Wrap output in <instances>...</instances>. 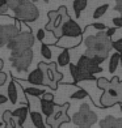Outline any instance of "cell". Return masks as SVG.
<instances>
[{
  "instance_id": "26",
  "label": "cell",
  "mask_w": 122,
  "mask_h": 128,
  "mask_svg": "<svg viewBox=\"0 0 122 128\" xmlns=\"http://www.w3.org/2000/svg\"><path fill=\"white\" fill-rule=\"evenodd\" d=\"M108 9H109V4H102L100 7H97L93 12V18H100V17H102L108 12Z\"/></svg>"
},
{
  "instance_id": "17",
  "label": "cell",
  "mask_w": 122,
  "mask_h": 128,
  "mask_svg": "<svg viewBox=\"0 0 122 128\" xmlns=\"http://www.w3.org/2000/svg\"><path fill=\"white\" fill-rule=\"evenodd\" d=\"M3 123H4V128H16L17 126V120H15L12 112L7 110L3 112Z\"/></svg>"
},
{
  "instance_id": "5",
  "label": "cell",
  "mask_w": 122,
  "mask_h": 128,
  "mask_svg": "<svg viewBox=\"0 0 122 128\" xmlns=\"http://www.w3.org/2000/svg\"><path fill=\"white\" fill-rule=\"evenodd\" d=\"M34 44V36L32 32H22L17 36L7 47L11 52H24L28 50H32Z\"/></svg>"
},
{
  "instance_id": "24",
  "label": "cell",
  "mask_w": 122,
  "mask_h": 128,
  "mask_svg": "<svg viewBox=\"0 0 122 128\" xmlns=\"http://www.w3.org/2000/svg\"><path fill=\"white\" fill-rule=\"evenodd\" d=\"M41 55H42V58H45L46 60H51L53 59V51H51V47L50 46H47L46 43H42L41 44Z\"/></svg>"
},
{
  "instance_id": "37",
  "label": "cell",
  "mask_w": 122,
  "mask_h": 128,
  "mask_svg": "<svg viewBox=\"0 0 122 128\" xmlns=\"http://www.w3.org/2000/svg\"><path fill=\"white\" fill-rule=\"evenodd\" d=\"M9 101V98H7L5 96H0V103L2 104H4V103H7Z\"/></svg>"
},
{
  "instance_id": "36",
  "label": "cell",
  "mask_w": 122,
  "mask_h": 128,
  "mask_svg": "<svg viewBox=\"0 0 122 128\" xmlns=\"http://www.w3.org/2000/svg\"><path fill=\"white\" fill-rule=\"evenodd\" d=\"M114 9L122 14V0H117V3H115V8H114Z\"/></svg>"
},
{
  "instance_id": "14",
  "label": "cell",
  "mask_w": 122,
  "mask_h": 128,
  "mask_svg": "<svg viewBox=\"0 0 122 128\" xmlns=\"http://www.w3.org/2000/svg\"><path fill=\"white\" fill-rule=\"evenodd\" d=\"M28 114H29V108L26 106H21L19 108H16L15 111H12L13 118L17 119V124L19 126H22L25 123V120L28 118Z\"/></svg>"
},
{
  "instance_id": "10",
  "label": "cell",
  "mask_w": 122,
  "mask_h": 128,
  "mask_svg": "<svg viewBox=\"0 0 122 128\" xmlns=\"http://www.w3.org/2000/svg\"><path fill=\"white\" fill-rule=\"evenodd\" d=\"M76 66H78V68L80 69L81 72L93 74V76H95V74H97V73H101V72H102L101 66H98L95 60L89 59V58L85 56V55H81V56L79 58Z\"/></svg>"
},
{
  "instance_id": "39",
  "label": "cell",
  "mask_w": 122,
  "mask_h": 128,
  "mask_svg": "<svg viewBox=\"0 0 122 128\" xmlns=\"http://www.w3.org/2000/svg\"><path fill=\"white\" fill-rule=\"evenodd\" d=\"M37 2H38V0H32V3H37ZM43 2H46V3H49L50 0H43Z\"/></svg>"
},
{
  "instance_id": "42",
  "label": "cell",
  "mask_w": 122,
  "mask_h": 128,
  "mask_svg": "<svg viewBox=\"0 0 122 128\" xmlns=\"http://www.w3.org/2000/svg\"><path fill=\"white\" fill-rule=\"evenodd\" d=\"M121 67H122V54H121Z\"/></svg>"
},
{
  "instance_id": "8",
  "label": "cell",
  "mask_w": 122,
  "mask_h": 128,
  "mask_svg": "<svg viewBox=\"0 0 122 128\" xmlns=\"http://www.w3.org/2000/svg\"><path fill=\"white\" fill-rule=\"evenodd\" d=\"M68 107H70L68 103H65L63 106H56L55 112L51 115L50 118H47L46 123H47L51 128H59L63 123H70V122H72L67 115Z\"/></svg>"
},
{
  "instance_id": "34",
  "label": "cell",
  "mask_w": 122,
  "mask_h": 128,
  "mask_svg": "<svg viewBox=\"0 0 122 128\" xmlns=\"http://www.w3.org/2000/svg\"><path fill=\"white\" fill-rule=\"evenodd\" d=\"M8 9H9V5H8V3L2 4V5H0V14L4 16L5 13H7V10H8Z\"/></svg>"
},
{
  "instance_id": "2",
  "label": "cell",
  "mask_w": 122,
  "mask_h": 128,
  "mask_svg": "<svg viewBox=\"0 0 122 128\" xmlns=\"http://www.w3.org/2000/svg\"><path fill=\"white\" fill-rule=\"evenodd\" d=\"M47 16H49V22L46 24L45 30L53 33L55 39L60 40L62 37H63V34H62V26L70 18L68 14H67V9L62 5V7L58 9V10H51V12H49Z\"/></svg>"
},
{
  "instance_id": "38",
  "label": "cell",
  "mask_w": 122,
  "mask_h": 128,
  "mask_svg": "<svg viewBox=\"0 0 122 128\" xmlns=\"http://www.w3.org/2000/svg\"><path fill=\"white\" fill-rule=\"evenodd\" d=\"M3 68H4V60L0 59V72H3Z\"/></svg>"
},
{
  "instance_id": "43",
  "label": "cell",
  "mask_w": 122,
  "mask_h": 128,
  "mask_svg": "<svg viewBox=\"0 0 122 128\" xmlns=\"http://www.w3.org/2000/svg\"><path fill=\"white\" fill-rule=\"evenodd\" d=\"M119 108H121V112H122V104H121V106H119Z\"/></svg>"
},
{
  "instance_id": "7",
  "label": "cell",
  "mask_w": 122,
  "mask_h": 128,
  "mask_svg": "<svg viewBox=\"0 0 122 128\" xmlns=\"http://www.w3.org/2000/svg\"><path fill=\"white\" fill-rule=\"evenodd\" d=\"M9 60L15 69H17L19 72H26L33 62V50L24 52H11Z\"/></svg>"
},
{
  "instance_id": "13",
  "label": "cell",
  "mask_w": 122,
  "mask_h": 128,
  "mask_svg": "<svg viewBox=\"0 0 122 128\" xmlns=\"http://www.w3.org/2000/svg\"><path fill=\"white\" fill-rule=\"evenodd\" d=\"M100 128H122V119L109 115L100 122Z\"/></svg>"
},
{
  "instance_id": "31",
  "label": "cell",
  "mask_w": 122,
  "mask_h": 128,
  "mask_svg": "<svg viewBox=\"0 0 122 128\" xmlns=\"http://www.w3.org/2000/svg\"><path fill=\"white\" fill-rule=\"evenodd\" d=\"M42 101H47V102H54V94L53 93H47L46 92L42 96Z\"/></svg>"
},
{
  "instance_id": "20",
  "label": "cell",
  "mask_w": 122,
  "mask_h": 128,
  "mask_svg": "<svg viewBox=\"0 0 122 128\" xmlns=\"http://www.w3.org/2000/svg\"><path fill=\"white\" fill-rule=\"evenodd\" d=\"M30 119L32 123L36 128H47L45 124V120L42 118V114H39L37 111H30Z\"/></svg>"
},
{
  "instance_id": "40",
  "label": "cell",
  "mask_w": 122,
  "mask_h": 128,
  "mask_svg": "<svg viewBox=\"0 0 122 128\" xmlns=\"http://www.w3.org/2000/svg\"><path fill=\"white\" fill-rule=\"evenodd\" d=\"M79 128H91L89 126H81V127H79Z\"/></svg>"
},
{
  "instance_id": "23",
  "label": "cell",
  "mask_w": 122,
  "mask_h": 128,
  "mask_svg": "<svg viewBox=\"0 0 122 128\" xmlns=\"http://www.w3.org/2000/svg\"><path fill=\"white\" fill-rule=\"evenodd\" d=\"M74 10L76 17H80V13L87 8V0H74Z\"/></svg>"
},
{
  "instance_id": "19",
  "label": "cell",
  "mask_w": 122,
  "mask_h": 128,
  "mask_svg": "<svg viewBox=\"0 0 122 128\" xmlns=\"http://www.w3.org/2000/svg\"><path fill=\"white\" fill-rule=\"evenodd\" d=\"M119 64H121V54H119V52H114V54H112V56H110L109 72L112 73V74H114Z\"/></svg>"
},
{
  "instance_id": "35",
  "label": "cell",
  "mask_w": 122,
  "mask_h": 128,
  "mask_svg": "<svg viewBox=\"0 0 122 128\" xmlns=\"http://www.w3.org/2000/svg\"><path fill=\"white\" fill-rule=\"evenodd\" d=\"M7 73H4V72H0V86H3L5 84V81H7Z\"/></svg>"
},
{
  "instance_id": "44",
  "label": "cell",
  "mask_w": 122,
  "mask_h": 128,
  "mask_svg": "<svg viewBox=\"0 0 122 128\" xmlns=\"http://www.w3.org/2000/svg\"><path fill=\"white\" fill-rule=\"evenodd\" d=\"M8 2H9V0H7V3H8Z\"/></svg>"
},
{
  "instance_id": "15",
  "label": "cell",
  "mask_w": 122,
  "mask_h": 128,
  "mask_svg": "<svg viewBox=\"0 0 122 128\" xmlns=\"http://www.w3.org/2000/svg\"><path fill=\"white\" fill-rule=\"evenodd\" d=\"M115 103H118V101L115 100V98H113L108 92H104L101 94V97H100V107L109 108V107H113Z\"/></svg>"
},
{
  "instance_id": "21",
  "label": "cell",
  "mask_w": 122,
  "mask_h": 128,
  "mask_svg": "<svg viewBox=\"0 0 122 128\" xmlns=\"http://www.w3.org/2000/svg\"><path fill=\"white\" fill-rule=\"evenodd\" d=\"M70 60H71V58H70V52L67 48H63V51L60 52L59 55H58V59H56V64L59 67H66V66H70Z\"/></svg>"
},
{
  "instance_id": "18",
  "label": "cell",
  "mask_w": 122,
  "mask_h": 128,
  "mask_svg": "<svg viewBox=\"0 0 122 128\" xmlns=\"http://www.w3.org/2000/svg\"><path fill=\"white\" fill-rule=\"evenodd\" d=\"M8 98L12 104L17 103V98H19V93H17V85H16V81H11L9 85H8Z\"/></svg>"
},
{
  "instance_id": "4",
  "label": "cell",
  "mask_w": 122,
  "mask_h": 128,
  "mask_svg": "<svg viewBox=\"0 0 122 128\" xmlns=\"http://www.w3.org/2000/svg\"><path fill=\"white\" fill-rule=\"evenodd\" d=\"M39 17V10L30 0H21V4L15 10V18L22 22H34Z\"/></svg>"
},
{
  "instance_id": "28",
  "label": "cell",
  "mask_w": 122,
  "mask_h": 128,
  "mask_svg": "<svg viewBox=\"0 0 122 128\" xmlns=\"http://www.w3.org/2000/svg\"><path fill=\"white\" fill-rule=\"evenodd\" d=\"M92 28L95 29V30H97V33H101V32H106L108 30V26L105 24H101V22H95V24H92L91 25Z\"/></svg>"
},
{
  "instance_id": "33",
  "label": "cell",
  "mask_w": 122,
  "mask_h": 128,
  "mask_svg": "<svg viewBox=\"0 0 122 128\" xmlns=\"http://www.w3.org/2000/svg\"><path fill=\"white\" fill-rule=\"evenodd\" d=\"M115 32H117V28H114V26H113V28H109L108 30L105 32V34H106V37H108V38H112L114 34H115Z\"/></svg>"
},
{
  "instance_id": "22",
  "label": "cell",
  "mask_w": 122,
  "mask_h": 128,
  "mask_svg": "<svg viewBox=\"0 0 122 128\" xmlns=\"http://www.w3.org/2000/svg\"><path fill=\"white\" fill-rule=\"evenodd\" d=\"M25 94L29 96V97H42L45 94V89H39V88H36V86H30V88H25L24 89Z\"/></svg>"
},
{
  "instance_id": "29",
  "label": "cell",
  "mask_w": 122,
  "mask_h": 128,
  "mask_svg": "<svg viewBox=\"0 0 122 128\" xmlns=\"http://www.w3.org/2000/svg\"><path fill=\"white\" fill-rule=\"evenodd\" d=\"M113 50H115V52H119V54H122V38L115 40V42H113Z\"/></svg>"
},
{
  "instance_id": "3",
  "label": "cell",
  "mask_w": 122,
  "mask_h": 128,
  "mask_svg": "<svg viewBox=\"0 0 122 128\" xmlns=\"http://www.w3.org/2000/svg\"><path fill=\"white\" fill-rule=\"evenodd\" d=\"M58 64L56 63H43L41 62L38 64V68L43 72V76H45V85L50 86L53 90L58 89V82H60L63 80V73L58 72Z\"/></svg>"
},
{
  "instance_id": "30",
  "label": "cell",
  "mask_w": 122,
  "mask_h": 128,
  "mask_svg": "<svg viewBox=\"0 0 122 128\" xmlns=\"http://www.w3.org/2000/svg\"><path fill=\"white\" fill-rule=\"evenodd\" d=\"M36 38L39 40V42H43L45 38H46V30H43V29H39V30L37 32V36Z\"/></svg>"
},
{
  "instance_id": "9",
  "label": "cell",
  "mask_w": 122,
  "mask_h": 128,
  "mask_svg": "<svg viewBox=\"0 0 122 128\" xmlns=\"http://www.w3.org/2000/svg\"><path fill=\"white\" fill-rule=\"evenodd\" d=\"M62 34H63V38L76 39V40H79V42H81L83 30H81V28L74 20L68 18L65 24H63V26H62Z\"/></svg>"
},
{
  "instance_id": "11",
  "label": "cell",
  "mask_w": 122,
  "mask_h": 128,
  "mask_svg": "<svg viewBox=\"0 0 122 128\" xmlns=\"http://www.w3.org/2000/svg\"><path fill=\"white\" fill-rule=\"evenodd\" d=\"M21 32L16 25H2L0 26V46H8Z\"/></svg>"
},
{
  "instance_id": "27",
  "label": "cell",
  "mask_w": 122,
  "mask_h": 128,
  "mask_svg": "<svg viewBox=\"0 0 122 128\" xmlns=\"http://www.w3.org/2000/svg\"><path fill=\"white\" fill-rule=\"evenodd\" d=\"M88 97V93H87V90L84 89H78L75 93H72L71 96H70V98L71 100H84V98Z\"/></svg>"
},
{
  "instance_id": "25",
  "label": "cell",
  "mask_w": 122,
  "mask_h": 128,
  "mask_svg": "<svg viewBox=\"0 0 122 128\" xmlns=\"http://www.w3.org/2000/svg\"><path fill=\"white\" fill-rule=\"evenodd\" d=\"M96 84H97V88L100 90L106 92L109 89V86H110V81L108 78H105V77H98L96 80Z\"/></svg>"
},
{
  "instance_id": "1",
  "label": "cell",
  "mask_w": 122,
  "mask_h": 128,
  "mask_svg": "<svg viewBox=\"0 0 122 128\" xmlns=\"http://www.w3.org/2000/svg\"><path fill=\"white\" fill-rule=\"evenodd\" d=\"M84 44L87 47L84 55L95 60L98 66H101L108 59L109 52L113 48V42L106 37L105 32L96 33L95 36H88L84 39Z\"/></svg>"
},
{
  "instance_id": "41",
  "label": "cell",
  "mask_w": 122,
  "mask_h": 128,
  "mask_svg": "<svg viewBox=\"0 0 122 128\" xmlns=\"http://www.w3.org/2000/svg\"><path fill=\"white\" fill-rule=\"evenodd\" d=\"M16 128H24V127H22V126H17Z\"/></svg>"
},
{
  "instance_id": "12",
  "label": "cell",
  "mask_w": 122,
  "mask_h": 128,
  "mask_svg": "<svg viewBox=\"0 0 122 128\" xmlns=\"http://www.w3.org/2000/svg\"><path fill=\"white\" fill-rule=\"evenodd\" d=\"M28 82H30L32 85H45V76H43V72L41 71V69L37 67L34 71H32L30 73L28 74V78H26Z\"/></svg>"
},
{
  "instance_id": "6",
  "label": "cell",
  "mask_w": 122,
  "mask_h": 128,
  "mask_svg": "<svg viewBox=\"0 0 122 128\" xmlns=\"http://www.w3.org/2000/svg\"><path fill=\"white\" fill-rule=\"evenodd\" d=\"M71 120H72V123L76 124L78 127H81V126H89V127H92L97 122V115H96L95 111H92V110L89 108L88 104L84 103V104H81V106H80L79 112L74 114Z\"/></svg>"
},
{
  "instance_id": "16",
  "label": "cell",
  "mask_w": 122,
  "mask_h": 128,
  "mask_svg": "<svg viewBox=\"0 0 122 128\" xmlns=\"http://www.w3.org/2000/svg\"><path fill=\"white\" fill-rule=\"evenodd\" d=\"M56 106L58 104H55L54 102H47V101L41 100V110H42V114L45 116H47V118H50V116L55 112Z\"/></svg>"
},
{
  "instance_id": "32",
  "label": "cell",
  "mask_w": 122,
  "mask_h": 128,
  "mask_svg": "<svg viewBox=\"0 0 122 128\" xmlns=\"http://www.w3.org/2000/svg\"><path fill=\"white\" fill-rule=\"evenodd\" d=\"M113 25H114V28H122V17H114L113 18Z\"/></svg>"
}]
</instances>
